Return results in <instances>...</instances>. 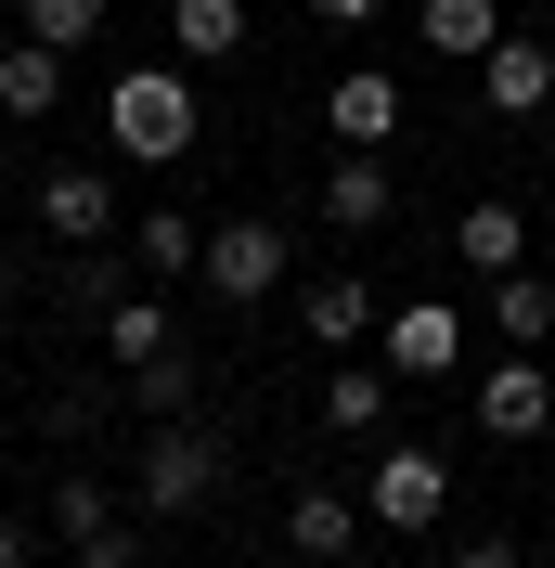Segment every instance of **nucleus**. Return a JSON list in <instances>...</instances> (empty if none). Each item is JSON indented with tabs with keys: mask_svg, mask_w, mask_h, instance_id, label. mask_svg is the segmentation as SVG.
<instances>
[{
	"mask_svg": "<svg viewBox=\"0 0 555 568\" xmlns=\"http://www.w3.org/2000/svg\"><path fill=\"white\" fill-rule=\"evenodd\" d=\"M194 130H208V104H194V78H181V65L104 78V142L130 155V169H181V155H194Z\"/></svg>",
	"mask_w": 555,
	"mask_h": 568,
	"instance_id": "nucleus-1",
	"label": "nucleus"
},
{
	"mask_svg": "<svg viewBox=\"0 0 555 568\" xmlns=\"http://www.w3.org/2000/svg\"><path fill=\"white\" fill-rule=\"evenodd\" d=\"M220 478H233V453H220L194 414H169L155 439H142V504H155V517H194V504H220Z\"/></svg>",
	"mask_w": 555,
	"mask_h": 568,
	"instance_id": "nucleus-2",
	"label": "nucleus"
},
{
	"mask_svg": "<svg viewBox=\"0 0 555 568\" xmlns=\"http://www.w3.org/2000/svg\"><path fill=\"white\" fill-rule=\"evenodd\" d=\"M362 517H375V530H440V517H452V453H426V439H387L375 478H362Z\"/></svg>",
	"mask_w": 555,
	"mask_h": 568,
	"instance_id": "nucleus-3",
	"label": "nucleus"
},
{
	"mask_svg": "<svg viewBox=\"0 0 555 568\" xmlns=\"http://www.w3.org/2000/svg\"><path fill=\"white\" fill-rule=\"evenodd\" d=\"M375 362L414 375V388L465 375V311H452V297H401V311H375Z\"/></svg>",
	"mask_w": 555,
	"mask_h": 568,
	"instance_id": "nucleus-4",
	"label": "nucleus"
},
{
	"mask_svg": "<svg viewBox=\"0 0 555 568\" xmlns=\"http://www.w3.org/2000/svg\"><path fill=\"white\" fill-rule=\"evenodd\" d=\"M220 311H259L284 284V220H208V272H194Z\"/></svg>",
	"mask_w": 555,
	"mask_h": 568,
	"instance_id": "nucleus-5",
	"label": "nucleus"
},
{
	"mask_svg": "<svg viewBox=\"0 0 555 568\" xmlns=\"http://www.w3.org/2000/svg\"><path fill=\"white\" fill-rule=\"evenodd\" d=\"M543 426H555V375L529 349H504L478 375V439H543Z\"/></svg>",
	"mask_w": 555,
	"mask_h": 568,
	"instance_id": "nucleus-6",
	"label": "nucleus"
},
{
	"mask_svg": "<svg viewBox=\"0 0 555 568\" xmlns=\"http://www.w3.org/2000/svg\"><path fill=\"white\" fill-rule=\"evenodd\" d=\"M478 104H491V116H543V104H555V39H517V27H504V39L478 52Z\"/></svg>",
	"mask_w": 555,
	"mask_h": 568,
	"instance_id": "nucleus-7",
	"label": "nucleus"
},
{
	"mask_svg": "<svg viewBox=\"0 0 555 568\" xmlns=\"http://www.w3.org/2000/svg\"><path fill=\"white\" fill-rule=\"evenodd\" d=\"M39 220H52L65 246H117V233H130L117 194H104V169H52V181H39Z\"/></svg>",
	"mask_w": 555,
	"mask_h": 568,
	"instance_id": "nucleus-8",
	"label": "nucleus"
},
{
	"mask_svg": "<svg viewBox=\"0 0 555 568\" xmlns=\"http://www.w3.org/2000/svg\"><path fill=\"white\" fill-rule=\"evenodd\" d=\"M323 130H336L349 155H375V142L401 130V78H375V65H349L336 91H323Z\"/></svg>",
	"mask_w": 555,
	"mask_h": 568,
	"instance_id": "nucleus-9",
	"label": "nucleus"
},
{
	"mask_svg": "<svg viewBox=\"0 0 555 568\" xmlns=\"http://www.w3.org/2000/svg\"><path fill=\"white\" fill-rule=\"evenodd\" d=\"M117 246H130V272H155V284H194V272H208V220H181V207H142L130 233H117Z\"/></svg>",
	"mask_w": 555,
	"mask_h": 568,
	"instance_id": "nucleus-10",
	"label": "nucleus"
},
{
	"mask_svg": "<svg viewBox=\"0 0 555 568\" xmlns=\"http://www.w3.org/2000/svg\"><path fill=\"white\" fill-rule=\"evenodd\" d=\"M245 39H259L245 0H169V52H181V65H233Z\"/></svg>",
	"mask_w": 555,
	"mask_h": 568,
	"instance_id": "nucleus-11",
	"label": "nucleus"
},
{
	"mask_svg": "<svg viewBox=\"0 0 555 568\" xmlns=\"http://www.w3.org/2000/svg\"><path fill=\"white\" fill-rule=\"evenodd\" d=\"M362 530H375V517H362V504H349V491H297V504H284V542H297V556H311V568L362 556Z\"/></svg>",
	"mask_w": 555,
	"mask_h": 568,
	"instance_id": "nucleus-12",
	"label": "nucleus"
},
{
	"mask_svg": "<svg viewBox=\"0 0 555 568\" xmlns=\"http://www.w3.org/2000/svg\"><path fill=\"white\" fill-rule=\"evenodd\" d=\"M169 349H181L169 297H142V284H117V297H104V362H130V375H142V362H169Z\"/></svg>",
	"mask_w": 555,
	"mask_h": 568,
	"instance_id": "nucleus-13",
	"label": "nucleus"
},
{
	"mask_svg": "<svg viewBox=\"0 0 555 568\" xmlns=\"http://www.w3.org/2000/svg\"><path fill=\"white\" fill-rule=\"evenodd\" d=\"M65 104V52H52V39H0V116H52Z\"/></svg>",
	"mask_w": 555,
	"mask_h": 568,
	"instance_id": "nucleus-14",
	"label": "nucleus"
},
{
	"mask_svg": "<svg viewBox=\"0 0 555 568\" xmlns=\"http://www.w3.org/2000/svg\"><path fill=\"white\" fill-rule=\"evenodd\" d=\"M414 39L440 65H478L491 39H504V0H414Z\"/></svg>",
	"mask_w": 555,
	"mask_h": 568,
	"instance_id": "nucleus-15",
	"label": "nucleus"
},
{
	"mask_svg": "<svg viewBox=\"0 0 555 568\" xmlns=\"http://www.w3.org/2000/svg\"><path fill=\"white\" fill-rule=\"evenodd\" d=\"M517 246H529V220H517V207H504V194H478V207L452 220V258H465V272H491V284L517 272Z\"/></svg>",
	"mask_w": 555,
	"mask_h": 568,
	"instance_id": "nucleus-16",
	"label": "nucleus"
},
{
	"mask_svg": "<svg viewBox=\"0 0 555 568\" xmlns=\"http://www.w3.org/2000/svg\"><path fill=\"white\" fill-rule=\"evenodd\" d=\"M387 207H401V181H387L375 155H336V181H323V220H336V233H387Z\"/></svg>",
	"mask_w": 555,
	"mask_h": 568,
	"instance_id": "nucleus-17",
	"label": "nucleus"
},
{
	"mask_svg": "<svg viewBox=\"0 0 555 568\" xmlns=\"http://www.w3.org/2000/svg\"><path fill=\"white\" fill-rule=\"evenodd\" d=\"M387 388H401L387 362H349V375H323V426H336V439H375V426H387Z\"/></svg>",
	"mask_w": 555,
	"mask_h": 568,
	"instance_id": "nucleus-18",
	"label": "nucleus"
},
{
	"mask_svg": "<svg viewBox=\"0 0 555 568\" xmlns=\"http://www.w3.org/2000/svg\"><path fill=\"white\" fill-rule=\"evenodd\" d=\"M349 336H375V284L323 272V284H311V349H349Z\"/></svg>",
	"mask_w": 555,
	"mask_h": 568,
	"instance_id": "nucleus-19",
	"label": "nucleus"
},
{
	"mask_svg": "<svg viewBox=\"0 0 555 568\" xmlns=\"http://www.w3.org/2000/svg\"><path fill=\"white\" fill-rule=\"evenodd\" d=\"M491 336H504V349L555 336V284H543V272H504V284H491Z\"/></svg>",
	"mask_w": 555,
	"mask_h": 568,
	"instance_id": "nucleus-20",
	"label": "nucleus"
},
{
	"mask_svg": "<svg viewBox=\"0 0 555 568\" xmlns=\"http://www.w3.org/2000/svg\"><path fill=\"white\" fill-rule=\"evenodd\" d=\"M13 27L52 39V52H91V39H104V0H13Z\"/></svg>",
	"mask_w": 555,
	"mask_h": 568,
	"instance_id": "nucleus-21",
	"label": "nucleus"
},
{
	"mask_svg": "<svg viewBox=\"0 0 555 568\" xmlns=\"http://www.w3.org/2000/svg\"><path fill=\"white\" fill-rule=\"evenodd\" d=\"M130 400H142V414H155V426H169V414H194V362H142V375H130Z\"/></svg>",
	"mask_w": 555,
	"mask_h": 568,
	"instance_id": "nucleus-22",
	"label": "nucleus"
},
{
	"mask_svg": "<svg viewBox=\"0 0 555 568\" xmlns=\"http://www.w3.org/2000/svg\"><path fill=\"white\" fill-rule=\"evenodd\" d=\"M91 530H117V517H104V491H91V478H52V542L78 556Z\"/></svg>",
	"mask_w": 555,
	"mask_h": 568,
	"instance_id": "nucleus-23",
	"label": "nucleus"
},
{
	"mask_svg": "<svg viewBox=\"0 0 555 568\" xmlns=\"http://www.w3.org/2000/svg\"><path fill=\"white\" fill-rule=\"evenodd\" d=\"M78 568H142V542H130V530H91V542H78Z\"/></svg>",
	"mask_w": 555,
	"mask_h": 568,
	"instance_id": "nucleus-24",
	"label": "nucleus"
},
{
	"mask_svg": "<svg viewBox=\"0 0 555 568\" xmlns=\"http://www.w3.org/2000/svg\"><path fill=\"white\" fill-rule=\"evenodd\" d=\"M27 556H39V530L13 517V504H0V568H27Z\"/></svg>",
	"mask_w": 555,
	"mask_h": 568,
	"instance_id": "nucleus-25",
	"label": "nucleus"
},
{
	"mask_svg": "<svg viewBox=\"0 0 555 568\" xmlns=\"http://www.w3.org/2000/svg\"><path fill=\"white\" fill-rule=\"evenodd\" d=\"M452 568H517V542H452Z\"/></svg>",
	"mask_w": 555,
	"mask_h": 568,
	"instance_id": "nucleus-26",
	"label": "nucleus"
},
{
	"mask_svg": "<svg viewBox=\"0 0 555 568\" xmlns=\"http://www.w3.org/2000/svg\"><path fill=\"white\" fill-rule=\"evenodd\" d=\"M311 13L323 27H375V0H311Z\"/></svg>",
	"mask_w": 555,
	"mask_h": 568,
	"instance_id": "nucleus-27",
	"label": "nucleus"
},
{
	"mask_svg": "<svg viewBox=\"0 0 555 568\" xmlns=\"http://www.w3.org/2000/svg\"><path fill=\"white\" fill-rule=\"evenodd\" d=\"M0 439H13V400H0Z\"/></svg>",
	"mask_w": 555,
	"mask_h": 568,
	"instance_id": "nucleus-28",
	"label": "nucleus"
}]
</instances>
